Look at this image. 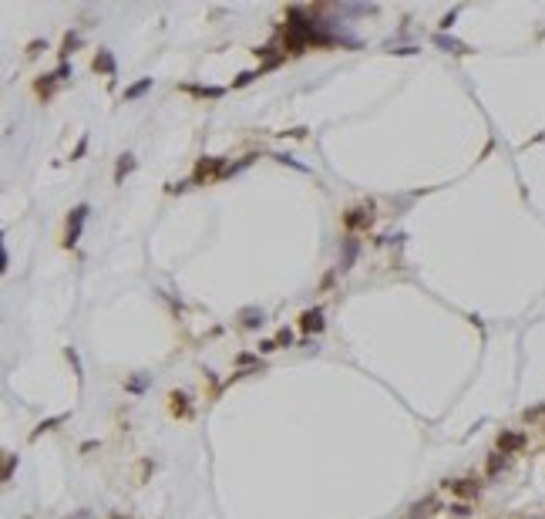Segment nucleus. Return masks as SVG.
<instances>
[{
  "mask_svg": "<svg viewBox=\"0 0 545 519\" xmlns=\"http://www.w3.org/2000/svg\"><path fill=\"white\" fill-rule=\"evenodd\" d=\"M88 212H91L88 203H81V206H74V209H71V216H67V229H64V246H74V243H78V236H81V229H84Z\"/></svg>",
  "mask_w": 545,
  "mask_h": 519,
  "instance_id": "f257e3e1",
  "label": "nucleus"
},
{
  "mask_svg": "<svg viewBox=\"0 0 545 519\" xmlns=\"http://www.w3.org/2000/svg\"><path fill=\"white\" fill-rule=\"evenodd\" d=\"M344 226H347V229H364V226H370V212L364 209V206H353V209L344 212Z\"/></svg>",
  "mask_w": 545,
  "mask_h": 519,
  "instance_id": "f03ea898",
  "label": "nucleus"
},
{
  "mask_svg": "<svg viewBox=\"0 0 545 519\" xmlns=\"http://www.w3.org/2000/svg\"><path fill=\"white\" fill-rule=\"evenodd\" d=\"M357 253H360V240L347 236V240H344V253H340V270H350L353 260H357Z\"/></svg>",
  "mask_w": 545,
  "mask_h": 519,
  "instance_id": "7ed1b4c3",
  "label": "nucleus"
},
{
  "mask_svg": "<svg viewBox=\"0 0 545 519\" xmlns=\"http://www.w3.org/2000/svg\"><path fill=\"white\" fill-rule=\"evenodd\" d=\"M525 445V435H518V431H505V435H498V448H502V455L505 452H518V448Z\"/></svg>",
  "mask_w": 545,
  "mask_h": 519,
  "instance_id": "20e7f679",
  "label": "nucleus"
},
{
  "mask_svg": "<svg viewBox=\"0 0 545 519\" xmlns=\"http://www.w3.org/2000/svg\"><path fill=\"white\" fill-rule=\"evenodd\" d=\"M300 327H303V331H323V310H320V307L303 310V317H300Z\"/></svg>",
  "mask_w": 545,
  "mask_h": 519,
  "instance_id": "39448f33",
  "label": "nucleus"
},
{
  "mask_svg": "<svg viewBox=\"0 0 545 519\" xmlns=\"http://www.w3.org/2000/svg\"><path fill=\"white\" fill-rule=\"evenodd\" d=\"M222 159H202L199 165H195V179H206V176H222Z\"/></svg>",
  "mask_w": 545,
  "mask_h": 519,
  "instance_id": "423d86ee",
  "label": "nucleus"
},
{
  "mask_svg": "<svg viewBox=\"0 0 545 519\" xmlns=\"http://www.w3.org/2000/svg\"><path fill=\"white\" fill-rule=\"evenodd\" d=\"M451 492L461 495V499H471V495H478V482H471V479H458V482H448Z\"/></svg>",
  "mask_w": 545,
  "mask_h": 519,
  "instance_id": "0eeeda50",
  "label": "nucleus"
},
{
  "mask_svg": "<svg viewBox=\"0 0 545 519\" xmlns=\"http://www.w3.org/2000/svg\"><path fill=\"white\" fill-rule=\"evenodd\" d=\"M152 78H142V81H135V84H128L125 88V101H138V98L145 95V91H152Z\"/></svg>",
  "mask_w": 545,
  "mask_h": 519,
  "instance_id": "6e6552de",
  "label": "nucleus"
},
{
  "mask_svg": "<svg viewBox=\"0 0 545 519\" xmlns=\"http://www.w3.org/2000/svg\"><path fill=\"white\" fill-rule=\"evenodd\" d=\"M95 71H101V74H115V54L111 51H98V57H95Z\"/></svg>",
  "mask_w": 545,
  "mask_h": 519,
  "instance_id": "1a4fd4ad",
  "label": "nucleus"
},
{
  "mask_svg": "<svg viewBox=\"0 0 545 519\" xmlns=\"http://www.w3.org/2000/svg\"><path fill=\"white\" fill-rule=\"evenodd\" d=\"M434 44H438V48H444V51H451V54H468L465 44H458L455 37H444V34H434Z\"/></svg>",
  "mask_w": 545,
  "mask_h": 519,
  "instance_id": "9d476101",
  "label": "nucleus"
},
{
  "mask_svg": "<svg viewBox=\"0 0 545 519\" xmlns=\"http://www.w3.org/2000/svg\"><path fill=\"white\" fill-rule=\"evenodd\" d=\"M131 169H135V155H128V152H125V155L118 159V165H115V182H121V179L128 176Z\"/></svg>",
  "mask_w": 545,
  "mask_h": 519,
  "instance_id": "9b49d317",
  "label": "nucleus"
},
{
  "mask_svg": "<svg viewBox=\"0 0 545 519\" xmlns=\"http://www.w3.org/2000/svg\"><path fill=\"white\" fill-rule=\"evenodd\" d=\"M54 81H61V74H57V71L54 74H44L34 88H37V95H51V91H54Z\"/></svg>",
  "mask_w": 545,
  "mask_h": 519,
  "instance_id": "f8f14e48",
  "label": "nucleus"
},
{
  "mask_svg": "<svg viewBox=\"0 0 545 519\" xmlns=\"http://www.w3.org/2000/svg\"><path fill=\"white\" fill-rule=\"evenodd\" d=\"M242 324H246V327H259V324H263V310H253V307L242 310Z\"/></svg>",
  "mask_w": 545,
  "mask_h": 519,
  "instance_id": "ddd939ff",
  "label": "nucleus"
},
{
  "mask_svg": "<svg viewBox=\"0 0 545 519\" xmlns=\"http://www.w3.org/2000/svg\"><path fill=\"white\" fill-rule=\"evenodd\" d=\"M185 401H189V398H185V395H178V391L172 395V412H175V415H182V418L189 415V405H185Z\"/></svg>",
  "mask_w": 545,
  "mask_h": 519,
  "instance_id": "4468645a",
  "label": "nucleus"
},
{
  "mask_svg": "<svg viewBox=\"0 0 545 519\" xmlns=\"http://www.w3.org/2000/svg\"><path fill=\"white\" fill-rule=\"evenodd\" d=\"M64 418H67V415H57V418H48V422H40V425H37V431H34L31 438H37L40 431H48V428H54V425H61V422H64Z\"/></svg>",
  "mask_w": 545,
  "mask_h": 519,
  "instance_id": "2eb2a0df",
  "label": "nucleus"
},
{
  "mask_svg": "<svg viewBox=\"0 0 545 519\" xmlns=\"http://www.w3.org/2000/svg\"><path fill=\"white\" fill-rule=\"evenodd\" d=\"M189 91H195V95H206V98H219V95H222V88H189Z\"/></svg>",
  "mask_w": 545,
  "mask_h": 519,
  "instance_id": "dca6fc26",
  "label": "nucleus"
},
{
  "mask_svg": "<svg viewBox=\"0 0 545 519\" xmlns=\"http://www.w3.org/2000/svg\"><path fill=\"white\" fill-rule=\"evenodd\" d=\"M276 344H283V348H289V344H293V334H289L286 327H283V331L276 334Z\"/></svg>",
  "mask_w": 545,
  "mask_h": 519,
  "instance_id": "f3484780",
  "label": "nucleus"
},
{
  "mask_svg": "<svg viewBox=\"0 0 545 519\" xmlns=\"http://www.w3.org/2000/svg\"><path fill=\"white\" fill-rule=\"evenodd\" d=\"M84 148H88V138H81V142H78V148H74L71 159H81V155H84Z\"/></svg>",
  "mask_w": 545,
  "mask_h": 519,
  "instance_id": "a211bd4d",
  "label": "nucleus"
},
{
  "mask_svg": "<svg viewBox=\"0 0 545 519\" xmlns=\"http://www.w3.org/2000/svg\"><path fill=\"white\" fill-rule=\"evenodd\" d=\"M455 17H458V10H451V14H448V17H444V20H441V31H448V27L455 24Z\"/></svg>",
  "mask_w": 545,
  "mask_h": 519,
  "instance_id": "6ab92c4d",
  "label": "nucleus"
},
{
  "mask_svg": "<svg viewBox=\"0 0 545 519\" xmlns=\"http://www.w3.org/2000/svg\"><path fill=\"white\" fill-rule=\"evenodd\" d=\"M451 509H455V516H468V512H471V509H468L465 503H455V506H451Z\"/></svg>",
  "mask_w": 545,
  "mask_h": 519,
  "instance_id": "aec40b11",
  "label": "nucleus"
},
{
  "mask_svg": "<svg viewBox=\"0 0 545 519\" xmlns=\"http://www.w3.org/2000/svg\"><path fill=\"white\" fill-rule=\"evenodd\" d=\"M14 459H17V455H7V469H4V479H10V472H14Z\"/></svg>",
  "mask_w": 545,
  "mask_h": 519,
  "instance_id": "412c9836",
  "label": "nucleus"
},
{
  "mask_svg": "<svg viewBox=\"0 0 545 519\" xmlns=\"http://www.w3.org/2000/svg\"><path fill=\"white\" fill-rule=\"evenodd\" d=\"M259 351H263V354H269V351H276V341H263V344H259Z\"/></svg>",
  "mask_w": 545,
  "mask_h": 519,
  "instance_id": "4be33fe9",
  "label": "nucleus"
}]
</instances>
